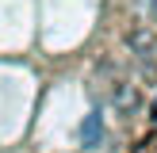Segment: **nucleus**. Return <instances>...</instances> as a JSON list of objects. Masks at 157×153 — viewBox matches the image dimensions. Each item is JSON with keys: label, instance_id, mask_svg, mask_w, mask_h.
I'll return each mask as SVG.
<instances>
[{"label": "nucleus", "instance_id": "obj_2", "mask_svg": "<svg viewBox=\"0 0 157 153\" xmlns=\"http://www.w3.org/2000/svg\"><path fill=\"white\" fill-rule=\"evenodd\" d=\"M146 8H150V15L157 19V0H146Z\"/></svg>", "mask_w": 157, "mask_h": 153}, {"label": "nucleus", "instance_id": "obj_3", "mask_svg": "<svg viewBox=\"0 0 157 153\" xmlns=\"http://www.w3.org/2000/svg\"><path fill=\"white\" fill-rule=\"evenodd\" d=\"M153 119H157V103H153Z\"/></svg>", "mask_w": 157, "mask_h": 153}, {"label": "nucleus", "instance_id": "obj_1", "mask_svg": "<svg viewBox=\"0 0 157 153\" xmlns=\"http://www.w3.org/2000/svg\"><path fill=\"white\" fill-rule=\"evenodd\" d=\"M100 142H104V115L92 111V115H84V122H81V145L84 149H96Z\"/></svg>", "mask_w": 157, "mask_h": 153}]
</instances>
